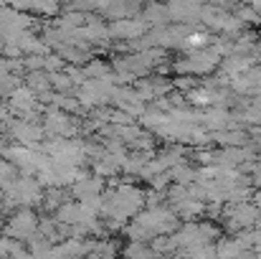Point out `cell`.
<instances>
[{"mask_svg": "<svg viewBox=\"0 0 261 259\" xmlns=\"http://www.w3.org/2000/svg\"><path fill=\"white\" fill-rule=\"evenodd\" d=\"M261 219V211L254 206V203H249V201H244V203H228V208L223 211V221H226V226L231 229V231H246V229H254L256 224H259Z\"/></svg>", "mask_w": 261, "mask_h": 259, "instance_id": "2", "label": "cell"}, {"mask_svg": "<svg viewBox=\"0 0 261 259\" xmlns=\"http://www.w3.org/2000/svg\"><path fill=\"white\" fill-rule=\"evenodd\" d=\"M145 31H147V23L145 20H137V18H119L112 28H109V33L112 36H117V38H127V41H135V38H140V36H145Z\"/></svg>", "mask_w": 261, "mask_h": 259, "instance_id": "3", "label": "cell"}, {"mask_svg": "<svg viewBox=\"0 0 261 259\" xmlns=\"http://www.w3.org/2000/svg\"><path fill=\"white\" fill-rule=\"evenodd\" d=\"M251 203H254V206L261 211V191H256V193H254V201H251Z\"/></svg>", "mask_w": 261, "mask_h": 259, "instance_id": "5", "label": "cell"}, {"mask_svg": "<svg viewBox=\"0 0 261 259\" xmlns=\"http://www.w3.org/2000/svg\"><path fill=\"white\" fill-rule=\"evenodd\" d=\"M122 254H124V259H163L147 242H129L122 249Z\"/></svg>", "mask_w": 261, "mask_h": 259, "instance_id": "4", "label": "cell"}, {"mask_svg": "<svg viewBox=\"0 0 261 259\" xmlns=\"http://www.w3.org/2000/svg\"><path fill=\"white\" fill-rule=\"evenodd\" d=\"M38 224H41V216H38L33 208H25V206H23V208L10 211V216H8L3 231H5V237H10V239L25 244L28 239H33V237L38 234Z\"/></svg>", "mask_w": 261, "mask_h": 259, "instance_id": "1", "label": "cell"}]
</instances>
